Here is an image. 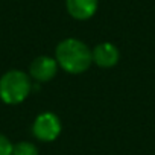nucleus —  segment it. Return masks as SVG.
I'll return each instance as SVG.
<instances>
[{"label": "nucleus", "mask_w": 155, "mask_h": 155, "mask_svg": "<svg viewBox=\"0 0 155 155\" xmlns=\"http://www.w3.org/2000/svg\"><path fill=\"white\" fill-rule=\"evenodd\" d=\"M99 0H65L67 12L74 20H88L97 11Z\"/></svg>", "instance_id": "nucleus-6"}, {"label": "nucleus", "mask_w": 155, "mask_h": 155, "mask_svg": "<svg viewBox=\"0 0 155 155\" xmlns=\"http://www.w3.org/2000/svg\"><path fill=\"white\" fill-rule=\"evenodd\" d=\"M55 59L58 65L70 74H79L87 71L93 62L91 50L85 43L78 38L62 40L56 46Z\"/></svg>", "instance_id": "nucleus-1"}, {"label": "nucleus", "mask_w": 155, "mask_h": 155, "mask_svg": "<svg viewBox=\"0 0 155 155\" xmlns=\"http://www.w3.org/2000/svg\"><path fill=\"white\" fill-rule=\"evenodd\" d=\"M12 149L14 144L9 141V138L0 134V155H12Z\"/></svg>", "instance_id": "nucleus-8"}, {"label": "nucleus", "mask_w": 155, "mask_h": 155, "mask_svg": "<svg viewBox=\"0 0 155 155\" xmlns=\"http://www.w3.org/2000/svg\"><path fill=\"white\" fill-rule=\"evenodd\" d=\"M91 56L94 64L102 68H110L119 62L120 52L113 43H101L91 50Z\"/></svg>", "instance_id": "nucleus-5"}, {"label": "nucleus", "mask_w": 155, "mask_h": 155, "mask_svg": "<svg viewBox=\"0 0 155 155\" xmlns=\"http://www.w3.org/2000/svg\"><path fill=\"white\" fill-rule=\"evenodd\" d=\"M32 132L40 141H53L61 134V120L50 111L41 113L32 125Z\"/></svg>", "instance_id": "nucleus-3"}, {"label": "nucleus", "mask_w": 155, "mask_h": 155, "mask_svg": "<svg viewBox=\"0 0 155 155\" xmlns=\"http://www.w3.org/2000/svg\"><path fill=\"white\" fill-rule=\"evenodd\" d=\"M32 90L28 73L21 70H9L0 78V99L8 105L21 104Z\"/></svg>", "instance_id": "nucleus-2"}, {"label": "nucleus", "mask_w": 155, "mask_h": 155, "mask_svg": "<svg viewBox=\"0 0 155 155\" xmlns=\"http://www.w3.org/2000/svg\"><path fill=\"white\" fill-rule=\"evenodd\" d=\"M12 155H38V147L31 141H18L14 144Z\"/></svg>", "instance_id": "nucleus-7"}, {"label": "nucleus", "mask_w": 155, "mask_h": 155, "mask_svg": "<svg viewBox=\"0 0 155 155\" xmlns=\"http://www.w3.org/2000/svg\"><path fill=\"white\" fill-rule=\"evenodd\" d=\"M58 67L59 65H58L55 58L47 56V55H41L32 61V64L29 67V74L37 82H49L50 79L55 78Z\"/></svg>", "instance_id": "nucleus-4"}]
</instances>
